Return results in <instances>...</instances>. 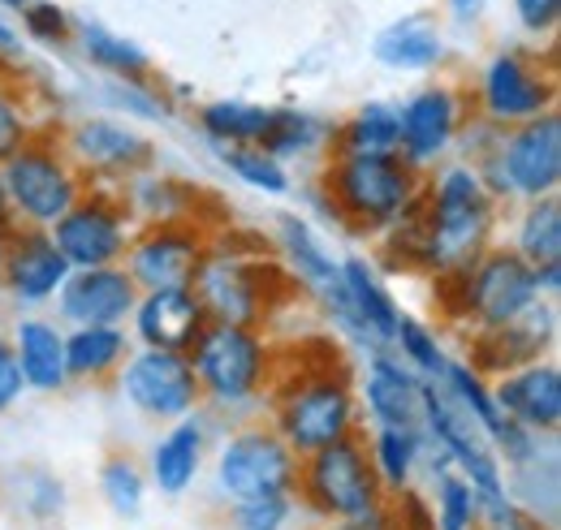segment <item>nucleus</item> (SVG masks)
Returning <instances> with one entry per match:
<instances>
[{
	"label": "nucleus",
	"instance_id": "f257e3e1",
	"mask_svg": "<svg viewBox=\"0 0 561 530\" xmlns=\"http://www.w3.org/2000/svg\"><path fill=\"white\" fill-rule=\"evenodd\" d=\"M423 251H420V276H449L467 267L476 255H484L496 242L505 203L496 199L484 182V173L454 155L423 173Z\"/></svg>",
	"mask_w": 561,
	"mask_h": 530
},
{
	"label": "nucleus",
	"instance_id": "f03ea898",
	"mask_svg": "<svg viewBox=\"0 0 561 530\" xmlns=\"http://www.w3.org/2000/svg\"><path fill=\"white\" fill-rule=\"evenodd\" d=\"M423 195V173L402 155H351L333 151L320 164L316 199L329 220L354 238H380Z\"/></svg>",
	"mask_w": 561,
	"mask_h": 530
},
{
	"label": "nucleus",
	"instance_id": "7ed1b4c3",
	"mask_svg": "<svg viewBox=\"0 0 561 530\" xmlns=\"http://www.w3.org/2000/svg\"><path fill=\"white\" fill-rule=\"evenodd\" d=\"M195 298L208 311V324H238V329H264L280 311L285 293L294 289L277 260H268L264 246H242L238 238H225L211 229L204 264L191 280Z\"/></svg>",
	"mask_w": 561,
	"mask_h": 530
},
{
	"label": "nucleus",
	"instance_id": "20e7f679",
	"mask_svg": "<svg viewBox=\"0 0 561 530\" xmlns=\"http://www.w3.org/2000/svg\"><path fill=\"white\" fill-rule=\"evenodd\" d=\"M268 405H273V418H268L273 431L298 458H307L316 449H329L337 440L363 436L354 376L337 358L302 367L298 376H277Z\"/></svg>",
	"mask_w": 561,
	"mask_h": 530
},
{
	"label": "nucleus",
	"instance_id": "39448f33",
	"mask_svg": "<svg viewBox=\"0 0 561 530\" xmlns=\"http://www.w3.org/2000/svg\"><path fill=\"white\" fill-rule=\"evenodd\" d=\"M436 293H440L445 315L467 336L505 329L536 298H545L540 285H536V267L527 264V260H518L505 242H492L489 251L476 255L467 267L440 276Z\"/></svg>",
	"mask_w": 561,
	"mask_h": 530
},
{
	"label": "nucleus",
	"instance_id": "423d86ee",
	"mask_svg": "<svg viewBox=\"0 0 561 530\" xmlns=\"http://www.w3.org/2000/svg\"><path fill=\"white\" fill-rule=\"evenodd\" d=\"M186 354H191L204 405L225 410V414H238V410L268 401L280 376L277 345L264 329L208 324Z\"/></svg>",
	"mask_w": 561,
	"mask_h": 530
},
{
	"label": "nucleus",
	"instance_id": "0eeeda50",
	"mask_svg": "<svg viewBox=\"0 0 561 530\" xmlns=\"http://www.w3.org/2000/svg\"><path fill=\"white\" fill-rule=\"evenodd\" d=\"M467 95H471V113L480 122L510 130V126L536 122L558 108V69L549 57H540L531 48L505 44L480 61Z\"/></svg>",
	"mask_w": 561,
	"mask_h": 530
},
{
	"label": "nucleus",
	"instance_id": "6e6552de",
	"mask_svg": "<svg viewBox=\"0 0 561 530\" xmlns=\"http://www.w3.org/2000/svg\"><path fill=\"white\" fill-rule=\"evenodd\" d=\"M0 186H4L13 224L53 229L73 203L82 199L87 177L78 173L70 151L61 147V138L44 130L35 134L18 155H9L0 164Z\"/></svg>",
	"mask_w": 561,
	"mask_h": 530
},
{
	"label": "nucleus",
	"instance_id": "1a4fd4ad",
	"mask_svg": "<svg viewBox=\"0 0 561 530\" xmlns=\"http://www.w3.org/2000/svg\"><path fill=\"white\" fill-rule=\"evenodd\" d=\"M211 487L225 505L294 496L298 453L273 431V423H242L211 449Z\"/></svg>",
	"mask_w": 561,
	"mask_h": 530
},
{
	"label": "nucleus",
	"instance_id": "9d476101",
	"mask_svg": "<svg viewBox=\"0 0 561 530\" xmlns=\"http://www.w3.org/2000/svg\"><path fill=\"white\" fill-rule=\"evenodd\" d=\"M489 191L501 203L553 199L561 191V117L558 108L501 130L492 155L480 164Z\"/></svg>",
	"mask_w": 561,
	"mask_h": 530
},
{
	"label": "nucleus",
	"instance_id": "9b49d317",
	"mask_svg": "<svg viewBox=\"0 0 561 530\" xmlns=\"http://www.w3.org/2000/svg\"><path fill=\"white\" fill-rule=\"evenodd\" d=\"M298 505L324 522H337V518H354L385 496L376 470H371V458L363 449V436H351V440H337L329 449H316L307 458H298Z\"/></svg>",
	"mask_w": 561,
	"mask_h": 530
},
{
	"label": "nucleus",
	"instance_id": "f8f14e48",
	"mask_svg": "<svg viewBox=\"0 0 561 530\" xmlns=\"http://www.w3.org/2000/svg\"><path fill=\"white\" fill-rule=\"evenodd\" d=\"M108 384L117 389L122 405H130L139 418L156 423V427L204 410V393H199L191 354H182V349L135 345Z\"/></svg>",
	"mask_w": 561,
	"mask_h": 530
},
{
	"label": "nucleus",
	"instance_id": "ddd939ff",
	"mask_svg": "<svg viewBox=\"0 0 561 530\" xmlns=\"http://www.w3.org/2000/svg\"><path fill=\"white\" fill-rule=\"evenodd\" d=\"M471 122V95L467 87L449 78H432L398 100V155L432 173L436 164L458 155V138Z\"/></svg>",
	"mask_w": 561,
	"mask_h": 530
},
{
	"label": "nucleus",
	"instance_id": "4468645a",
	"mask_svg": "<svg viewBox=\"0 0 561 530\" xmlns=\"http://www.w3.org/2000/svg\"><path fill=\"white\" fill-rule=\"evenodd\" d=\"M57 138L70 151L78 173L87 177V186H100V191H117L122 182H130L135 173L160 160L156 138L117 113H87Z\"/></svg>",
	"mask_w": 561,
	"mask_h": 530
},
{
	"label": "nucleus",
	"instance_id": "2eb2a0df",
	"mask_svg": "<svg viewBox=\"0 0 561 530\" xmlns=\"http://www.w3.org/2000/svg\"><path fill=\"white\" fill-rule=\"evenodd\" d=\"M135 229L139 224L130 220L117 191L87 186L82 199L73 203L48 233H53L57 251L66 255L70 267H108L126 260V251L135 242Z\"/></svg>",
	"mask_w": 561,
	"mask_h": 530
},
{
	"label": "nucleus",
	"instance_id": "dca6fc26",
	"mask_svg": "<svg viewBox=\"0 0 561 530\" xmlns=\"http://www.w3.org/2000/svg\"><path fill=\"white\" fill-rule=\"evenodd\" d=\"M211 224L204 220H173V224H142L135 229V242L126 251L122 267L135 276L142 289H178L191 285L204 264Z\"/></svg>",
	"mask_w": 561,
	"mask_h": 530
},
{
	"label": "nucleus",
	"instance_id": "f3484780",
	"mask_svg": "<svg viewBox=\"0 0 561 530\" xmlns=\"http://www.w3.org/2000/svg\"><path fill=\"white\" fill-rule=\"evenodd\" d=\"M139 302V285L122 264L70 267L66 285L53 298V315L66 329H126Z\"/></svg>",
	"mask_w": 561,
	"mask_h": 530
},
{
	"label": "nucleus",
	"instance_id": "a211bd4d",
	"mask_svg": "<svg viewBox=\"0 0 561 530\" xmlns=\"http://www.w3.org/2000/svg\"><path fill=\"white\" fill-rule=\"evenodd\" d=\"M66 276H70V264L57 251L48 229H31V224H9L4 229V298L18 311L53 307Z\"/></svg>",
	"mask_w": 561,
	"mask_h": 530
},
{
	"label": "nucleus",
	"instance_id": "6ab92c4d",
	"mask_svg": "<svg viewBox=\"0 0 561 530\" xmlns=\"http://www.w3.org/2000/svg\"><path fill=\"white\" fill-rule=\"evenodd\" d=\"M558 298H536L518 320H510L505 329H492L471 336L467 345V362L480 367L484 376H501L510 367H523L531 358H549L558 345Z\"/></svg>",
	"mask_w": 561,
	"mask_h": 530
},
{
	"label": "nucleus",
	"instance_id": "aec40b11",
	"mask_svg": "<svg viewBox=\"0 0 561 530\" xmlns=\"http://www.w3.org/2000/svg\"><path fill=\"white\" fill-rule=\"evenodd\" d=\"M354 398L363 427H411L420 423L423 380L393 349H376L363 354V367L354 376Z\"/></svg>",
	"mask_w": 561,
	"mask_h": 530
},
{
	"label": "nucleus",
	"instance_id": "412c9836",
	"mask_svg": "<svg viewBox=\"0 0 561 530\" xmlns=\"http://www.w3.org/2000/svg\"><path fill=\"white\" fill-rule=\"evenodd\" d=\"M492 398L501 414L531 431V436H558L561 427V367L558 358H531L523 367H510L492 376Z\"/></svg>",
	"mask_w": 561,
	"mask_h": 530
},
{
	"label": "nucleus",
	"instance_id": "4be33fe9",
	"mask_svg": "<svg viewBox=\"0 0 561 530\" xmlns=\"http://www.w3.org/2000/svg\"><path fill=\"white\" fill-rule=\"evenodd\" d=\"M208 458H211V427L208 418H204V410H199V414H186V418L160 427V436L147 445V465L142 470H147L151 492L178 500V496H191L195 492V483H199Z\"/></svg>",
	"mask_w": 561,
	"mask_h": 530
},
{
	"label": "nucleus",
	"instance_id": "5701e85b",
	"mask_svg": "<svg viewBox=\"0 0 561 530\" xmlns=\"http://www.w3.org/2000/svg\"><path fill=\"white\" fill-rule=\"evenodd\" d=\"M208 329V311L195 298L191 285L178 289H142L126 332L135 345H151V349H191L199 341V332Z\"/></svg>",
	"mask_w": 561,
	"mask_h": 530
},
{
	"label": "nucleus",
	"instance_id": "b1692460",
	"mask_svg": "<svg viewBox=\"0 0 561 530\" xmlns=\"http://www.w3.org/2000/svg\"><path fill=\"white\" fill-rule=\"evenodd\" d=\"M9 345L22 371L26 393H44L57 398L70 389V371H66V324L57 315H39V311H22L18 324L9 329Z\"/></svg>",
	"mask_w": 561,
	"mask_h": 530
},
{
	"label": "nucleus",
	"instance_id": "393cba45",
	"mask_svg": "<svg viewBox=\"0 0 561 530\" xmlns=\"http://www.w3.org/2000/svg\"><path fill=\"white\" fill-rule=\"evenodd\" d=\"M371 61L389 73H436L449 61V35L432 13H407L376 31Z\"/></svg>",
	"mask_w": 561,
	"mask_h": 530
},
{
	"label": "nucleus",
	"instance_id": "a878e982",
	"mask_svg": "<svg viewBox=\"0 0 561 530\" xmlns=\"http://www.w3.org/2000/svg\"><path fill=\"white\" fill-rule=\"evenodd\" d=\"M273 255H277L280 272L289 276V285L302 289L307 298L316 289H324L342 272V260L333 255L324 233L307 216H298V211H280L277 220H273Z\"/></svg>",
	"mask_w": 561,
	"mask_h": 530
},
{
	"label": "nucleus",
	"instance_id": "bb28decb",
	"mask_svg": "<svg viewBox=\"0 0 561 530\" xmlns=\"http://www.w3.org/2000/svg\"><path fill=\"white\" fill-rule=\"evenodd\" d=\"M505 496L523 505L545 530H558L561 518V453L558 436H540L531 453L505 465Z\"/></svg>",
	"mask_w": 561,
	"mask_h": 530
},
{
	"label": "nucleus",
	"instance_id": "cd10ccee",
	"mask_svg": "<svg viewBox=\"0 0 561 530\" xmlns=\"http://www.w3.org/2000/svg\"><path fill=\"white\" fill-rule=\"evenodd\" d=\"M117 195L126 203L130 220L135 224H173V220H204L199 216V191L178 177V173H164L160 160L151 169L135 173L130 182L117 186Z\"/></svg>",
	"mask_w": 561,
	"mask_h": 530
},
{
	"label": "nucleus",
	"instance_id": "c85d7f7f",
	"mask_svg": "<svg viewBox=\"0 0 561 530\" xmlns=\"http://www.w3.org/2000/svg\"><path fill=\"white\" fill-rule=\"evenodd\" d=\"M333 134H337L333 117H324L316 108H302V104H277L273 126H268L260 147L273 151L294 173V169H307V164H324L333 155Z\"/></svg>",
	"mask_w": 561,
	"mask_h": 530
},
{
	"label": "nucleus",
	"instance_id": "c756f323",
	"mask_svg": "<svg viewBox=\"0 0 561 530\" xmlns=\"http://www.w3.org/2000/svg\"><path fill=\"white\" fill-rule=\"evenodd\" d=\"M342 289L351 298L354 315L363 320V329L371 336L376 349H393V332L402 320V302L393 298L385 267L376 264L371 255H346L342 260Z\"/></svg>",
	"mask_w": 561,
	"mask_h": 530
},
{
	"label": "nucleus",
	"instance_id": "7c9ffc66",
	"mask_svg": "<svg viewBox=\"0 0 561 530\" xmlns=\"http://www.w3.org/2000/svg\"><path fill=\"white\" fill-rule=\"evenodd\" d=\"M363 449L371 458V470H376L385 496L420 487L423 462H427V436H423L420 423H411V427H363Z\"/></svg>",
	"mask_w": 561,
	"mask_h": 530
},
{
	"label": "nucleus",
	"instance_id": "2f4dec72",
	"mask_svg": "<svg viewBox=\"0 0 561 530\" xmlns=\"http://www.w3.org/2000/svg\"><path fill=\"white\" fill-rule=\"evenodd\" d=\"M70 48H78V57L95 69L100 78H156V66H151L147 48L135 44L130 35L104 26V22L78 18Z\"/></svg>",
	"mask_w": 561,
	"mask_h": 530
},
{
	"label": "nucleus",
	"instance_id": "473e14b6",
	"mask_svg": "<svg viewBox=\"0 0 561 530\" xmlns=\"http://www.w3.org/2000/svg\"><path fill=\"white\" fill-rule=\"evenodd\" d=\"M135 349L126 329H66V371L70 384L100 389L117 376L126 354Z\"/></svg>",
	"mask_w": 561,
	"mask_h": 530
},
{
	"label": "nucleus",
	"instance_id": "72a5a7b5",
	"mask_svg": "<svg viewBox=\"0 0 561 530\" xmlns=\"http://www.w3.org/2000/svg\"><path fill=\"white\" fill-rule=\"evenodd\" d=\"M273 108L277 104H260V100H242V95H220L195 108V126L204 134L208 147H242V142H264V134L273 126Z\"/></svg>",
	"mask_w": 561,
	"mask_h": 530
},
{
	"label": "nucleus",
	"instance_id": "f704fd0d",
	"mask_svg": "<svg viewBox=\"0 0 561 530\" xmlns=\"http://www.w3.org/2000/svg\"><path fill=\"white\" fill-rule=\"evenodd\" d=\"M423 479H427V514H432V530H476L480 522V492L449 465L440 462L427 449L423 462Z\"/></svg>",
	"mask_w": 561,
	"mask_h": 530
},
{
	"label": "nucleus",
	"instance_id": "c9c22d12",
	"mask_svg": "<svg viewBox=\"0 0 561 530\" xmlns=\"http://www.w3.org/2000/svg\"><path fill=\"white\" fill-rule=\"evenodd\" d=\"M333 151L351 155H398V100H363L351 117L337 122Z\"/></svg>",
	"mask_w": 561,
	"mask_h": 530
},
{
	"label": "nucleus",
	"instance_id": "e433bc0d",
	"mask_svg": "<svg viewBox=\"0 0 561 530\" xmlns=\"http://www.w3.org/2000/svg\"><path fill=\"white\" fill-rule=\"evenodd\" d=\"M518 260L531 267L561 264V199H531L518 203L514 224H510V242H505Z\"/></svg>",
	"mask_w": 561,
	"mask_h": 530
},
{
	"label": "nucleus",
	"instance_id": "4c0bfd02",
	"mask_svg": "<svg viewBox=\"0 0 561 530\" xmlns=\"http://www.w3.org/2000/svg\"><path fill=\"white\" fill-rule=\"evenodd\" d=\"M211 155H216V164H220L233 182H242L247 191H255V195H264V199H285V195H294V173L280 164L273 151H264L260 142L211 147Z\"/></svg>",
	"mask_w": 561,
	"mask_h": 530
},
{
	"label": "nucleus",
	"instance_id": "58836bf2",
	"mask_svg": "<svg viewBox=\"0 0 561 530\" xmlns=\"http://www.w3.org/2000/svg\"><path fill=\"white\" fill-rule=\"evenodd\" d=\"M95 487H100V500L108 505V514L113 518H126V522H139L142 509H147V496H151L147 470L130 453H108L100 462Z\"/></svg>",
	"mask_w": 561,
	"mask_h": 530
},
{
	"label": "nucleus",
	"instance_id": "ea45409f",
	"mask_svg": "<svg viewBox=\"0 0 561 530\" xmlns=\"http://www.w3.org/2000/svg\"><path fill=\"white\" fill-rule=\"evenodd\" d=\"M104 100L117 117L135 126H169L178 117V100L156 87V78H104Z\"/></svg>",
	"mask_w": 561,
	"mask_h": 530
},
{
	"label": "nucleus",
	"instance_id": "a19ab883",
	"mask_svg": "<svg viewBox=\"0 0 561 530\" xmlns=\"http://www.w3.org/2000/svg\"><path fill=\"white\" fill-rule=\"evenodd\" d=\"M393 354L420 376V380H440L445 376V367H449V345L440 341V332L432 329L427 320L420 315H407L402 311V320H398V332H393Z\"/></svg>",
	"mask_w": 561,
	"mask_h": 530
},
{
	"label": "nucleus",
	"instance_id": "79ce46f5",
	"mask_svg": "<svg viewBox=\"0 0 561 530\" xmlns=\"http://www.w3.org/2000/svg\"><path fill=\"white\" fill-rule=\"evenodd\" d=\"M35 134H44L39 117H35V104H31V91L22 87L18 73L0 66V164L9 155H18Z\"/></svg>",
	"mask_w": 561,
	"mask_h": 530
},
{
	"label": "nucleus",
	"instance_id": "37998d69",
	"mask_svg": "<svg viewBox=\"0 0 561 530\" xmlns=\"http://www.w3.org/2000/svg\"><path fill=\"white\" fill-rule=\"evenodd\" d=\"M22 31H26L22 39H31L39 48H53V53L73 44V18L57 0H26L22 4Z\"/></svg>",
	"mask_w": 561,
	"mask_h": 530
},
{
	"label": "nucleus",
	"instance_id": "c03bdc74",
	"mask_svg": "<svg viewBox=\"0 0 561 530\" xmlns=\"http://www.w3.org/2000/svg\"><path fill=\"white\" fill-rule=\"evenodd\" d=\"M298 514V496H268V500H247L229 505V527L233 530H289Z\"/></svg>",
	"mask_w": 561,
	"mask_h": 530
},
{
	"label": "nucleus",
	"instance_id": "a18cd8bd",
	"mask_svg": "<svg viewBox=\"0 0 561 530\" xmlns=\"http://www.w3.org/2000/svg\"><path fill=\"white\" fill-rule=\"evenodd\" d=\"M22 509L35 522H53L66 509V483L53 470H26L22 474Z\"/></svg>",
	"mask_w": 561,
	"mask_h": 530
},
{
	"label": "nucleus",
	"instance_id": "49530a36",
	"mask_svg": "<svg viewBox=\"0 0 561 530\" xmlns=\"http://www.w3.org/2000/svg\"><path fill=\"white\" fill-rule=\"evenodd\" d=\"M510 13H514V22H518V31L527 35V39H553L561 26V0H510Z\"/></svg>",
	"mask_w": 561,
	"mask_h": 530
},
{
	"label": "nucleus",
	"instance_id": "de8ad7c7",
	"mask_svg": "<svg viewBox=\"0 0 561 530\" xmlns=\"http://www.w3.org/2000/svg\"><path fill=\"white\" fill-rule=\"evenodd\" d=\"M476 530H545L523 505H514L505 492L501 496H484L480 500V522Z\"/></svg>",
	"mask_w": 561,
	"mask_h": 530
},
{
	"label": "nucleus",
	"instance_id": "09e8293b",
	"mask_svg": "<svg viewBox=\"0 0 561 530\" xmlns=\"http://www.w3.org/2000/svg\"><path fill=\"white\" fill-rule=\"evenodd\" d=\"M26 398V384H22V371H18V358H13V345H9V332H0V414H9L18 401Z\"/></svg>",
	"mask_w": 561,
	"mask_h": 530
},
{
	"label": "nucleus",
	"instance_id": "8fccbe9b",
	"mask_svg": "<svg viewBox=\"0 0 561 530\" xmlns=\"http://www.w3.org/2000/svg\"><path fill=\"white\" fill-rule=\"evenodd\" d=\"M324 530H398V518H393V505L380 500V505H371V509H363V514H354V518L329 522Z\"/></svg>",
	"mask_w": 561,
	"mask_h": 530
},
{
	"label": "nucleus",
	"instance_id": "3c124183",
	"mask_svg": "<svg viewBox=\"0 0 561 530\" xmlns=\"http://www.w3.org/2000/svg\"><path fill=\"white\" fill-rule=\"evenodd\" d=\"M492 0H440V13L454 22V26H480L484 13H489Z\"/></svg>",
	"mask_w": 561,
	"mask_h": 530
},
{
	"label": "nucleus",
	"instance_id": "603ef678",
	"mask_svg": "<svg viewBox=\"0 0 561 530\" xmlns=\"http://www.w3.org/2000/svg\"><path fill=\"white\" fill-rule=\"evenodd\" d=\"M22 44H26V39H22V35L13 31V22L0 13V61H13V57L22 53Z\"/></svg>",
	"mask_w": 561,
	"mask_h": 530
},
{
	"label": "nucleus",
	"instance_id": "864d4df0",
	"mask_svg": "<svg viewBox=\"0 0 561 530\" xmlns=\"http://www.w3.org/2000/svg\"><path fill=\"white\" fill-rule=\"evenodd\" d=\"M13 224V216H9V199H4V186H0V233Z\"/></svg>",
	"mask_w": 561,
	"mask_h": 530
},
{
	"label": "nucleus",
	"instance_id": "5fc2aeb1",
	"mask_svg": "<svg viewBox=\"0 0 561 530\" xmlns=\"http://www.w3.org/2000/svg\"><path fill=\"white\" fill-rule=\"evenodd\" d=\"M26 0H0V13H22Z\"/></svg>",
	"mask_w": 561,
	"mask_h": 530
},
{
	"label": "nucleus",
	"instance_id": "6e6d98bb",
	"mask_svg": "<svg viewBox=\"0 0 561 530\" xmlns=\"http://www.w3.org/2000/svg\"><path fill=\"white\" fill-rule=\"evenodd\" d=\"M0 293H4V233H0Z\"/></svg>",
	"mask_w": 561,
	"mask_h": 530
}]
</instances>
